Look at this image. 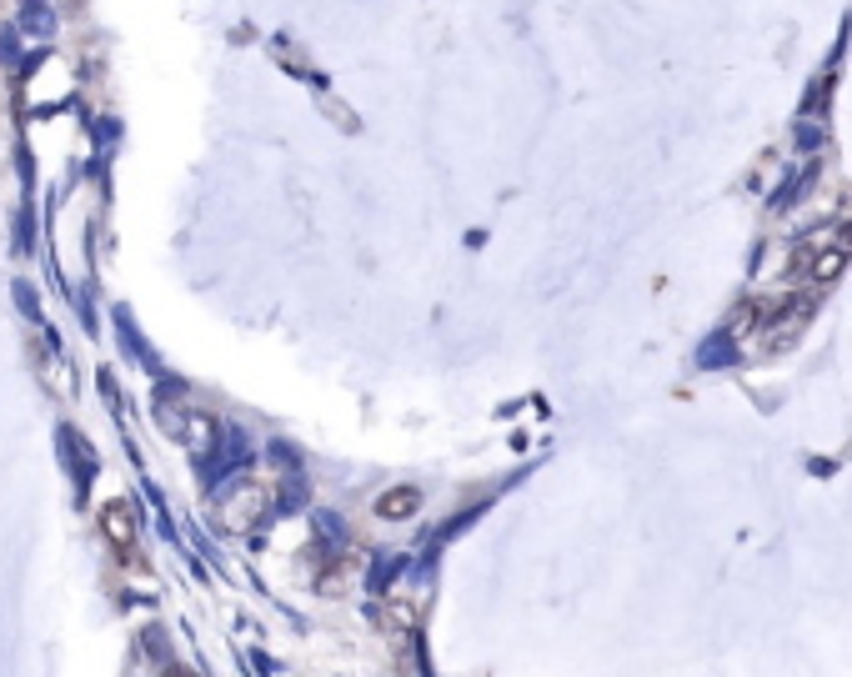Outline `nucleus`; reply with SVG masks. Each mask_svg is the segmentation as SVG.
<instances>
[{"label": "nucleus", "mask_w": 852, "mask_h": 677, "mask_svg": "<svg viewBox=\"0 0 852 677\" xmlns=\"http://www.w3.org/2000/svg\"><path fill=\"white\" fill-rule=\"evenodd\" d=\"M847 256H852V251H847V246H837V241H832V246H822V251H817V256L807 261V281H812V286L822 291L827 281H837V276H842Z\"/></svg>", "instance_id": "nucleus-6"}, {"label": "nucleus", "mask_w": 852, "mask_h": 677, "mask_svg": "<svg viewBox=\"0 0 852 677\" xmlns=\"http://www.w3.org/2000/svg\"><path fill=\"white\" fill-rule=\"evenodd\" d=\"M16 51H21V26H6L0 31V61H16Z\"/></svg>", "instance_id": "nucleus-11"}, {"label": "nucleus", "mask_w": 852, "mask_h": 677, "mask_svg": "<svg viewBox=\"0 0 852 677\" xmlns=\"http://www.w3.org/2000/svg\"><path fill=\"white\" fill-rule=\"evenodd\" d=\"M21 36H36V41H46V36H56V11L46 6V0H21Z\"/></svg>", "instance_id": "nucleus-8"}, {"label": "nucleus", "mask_w": 852, "mask_h": 677, "mask_svg": "<svg viewBox=\"0 0 852 677\" xmlns=\"http://www.w3.org/2000/svg\"><path fill=\"white\" fill-rule=\"evenodd\" d=\"M166 677H191V672H186V667H171V672H166Z\"/></svg>", "instance_id": "nucleus-13"}, {"label": "nucleus", "mask_w": 852, "mask_h": 677, "mask_svg": "<svg viewBox=\"0 0 852 677\" xmlns=\"http://www.w3.org/2000/svg\"><path fill=\"white\" fill-rule=\"evenodd\" d=\"M356 577H361V562L341 552V557H331V562L321 567V577H316V587H321L326 597H346V592L356 587Z\"/></svg>", "instance_id": "nucleus-4"}, {"label": "nucleus", "mask_w": 852, "mask_h": 677, "mask_svg": "<svg viewBox=\"0 0 852 677\" xmlns=\"http://www.w3.org/2000/svg\"><path fill=\"white\" fill-rule=\"evenodd\" d=\"M817 311V291H787V296H772V301H757L747 316H742V331H752V347L757 352H782L792 347L802 326L812 321Z\"/></svg>", "instance_id": "nucleus-1"}, {"label": "nucleus", "mask_w": 852, "mask_h": 677, "mask_svg": "<svg viewBox=\"0 0 852 677\" xmlns=\"http://www.w3.org/2000/svg\"><path fill=\"white\" fill-rule=\"evenodd\" d=\"M16 301H21V311H26V316H31L36 326L46 321V316H41V296H36V291H31L26 281H16Z\"/></svg>", "instance_id": "nucleus-10"}, {"label": "nucleus", "mask_w": 852, "mask_h": 677, "mask_svg": "<svg viewBox=\"0 0 852 677\" xmlns=\"http://www.w3.org/2000/svg\"><path fill=\"white\" fill-rule=\"evenodd\" d=\"M61 457L71 462V472H76V492H86L91 487V477H96V457H91V447L81 442V432L76 427H61Z\"/></svg>", "instance_id": "nucleus-3"}, {"label": "nucleus", "mask_w": 852, "mask_h": 677, "mask_svg": "<svg viewBox=\"0 0 852 677\" xmlns=\"http://www.w3.org/2000/svg\"><path fill=\"white\" fill-rule=\"evenodd\" d=\"M416 512H421V492H416V487H391V492L376 497V517H381V522H406V517H416Z\"/></svg>", "instance_id": "nucleus-5"}, {"label": "nucleus", "mask_w": 852, "mask_h": 677, "mask_svg": "<svg viewBox=\"0 0 852 677\" xmlns=\"http://www.w3.org/2000/svg\"><path fill=\"white\" fill-rule=\"evenodd\" d=\"M837 246H847V251H852V221H842V231H837Z\"/></svg>", "instance_id": "nucleus-12"}, {"label": "nucleus", "mask_w": 852, "mask_h": 677, "mask_svg": "<svg viewBox=\"0 0 852 677\" xmlns=\"http://www.w3.org/2000/svg\"><path fill=\"white\" fill-rule=\"evenodd\" d=\"M381 617H386V627L411 632V627H416V602H411L406 592H391V597H386V607H381Z\"/></svg>", "instance_id": "nucleus-9"}, {"label": "nucleus", "mask_w": 852, "mask_h": 677, "mask_svg": "<svg viewBox=\"0 0 852 677\" xmlns=\"http://www.w3.org/2000/svg\"><path fill=\"white\" fill-rule=\"evenodd\" d=\"M261 512H266V492H261V487H251V492H236V497L221 507L226 527H251Z\"/></svg>", "instance_id": "nucleus-7"}, {"label": "nucleus", "mask_w": 852, "mask_h": 677, "mask_svg": "<svg viewBox=\"0 0 852 677\" xmlns=\"http://www.w3.org/2000/svg\"><path fill=\"white\" fill-rule=\"evenodd\" d=\"M101 532H106V542H111L116 552H131V547H136V532H141L136 507H131V502H111V507H101Z\"/></svg>", "instance_id": "nucleus-2"}]
</instances>
